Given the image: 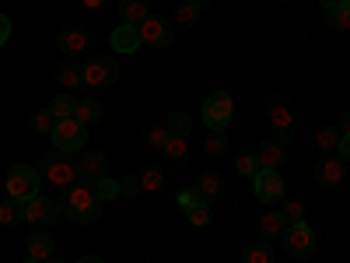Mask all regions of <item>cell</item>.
<instances>
[{
  "label": "cell",
  "mask_w": 350,
  "mask_h": 263,
  "mask_svg": "<svg viewBox=\"0 0 350 263\" xmlns=\"http://www.w3.org/2000/svg\"><path fill=\"white\" fill-rule=\"evenodd\" d=\"M165 162H175V165H186V158H189V137H168V144H165Z\"/></svg>",
  "instance_id": "cell-26"
},
{
  "label": "cell",
  "mask_w": 350,
  "mask_h": 263,
  "mask_svg": "<svg viewBox=\"0 0 350 263\" xmlns=\"http://www.w3.org/2000/svg\"><path fill=\"white\" fill-rule=\"evenodd\" d=\"M81 74H84L88 88H109V84H116V77H120V67H116L112 56H92V60L81 67Z\"/></svg>",
  "instance_id": "cell-10"
},
{
  "label": "cell",
  "mask_w": 350,
  "mask_h": 263,
  "mask_svg": "<svg viewBox=\"0 0 350 263\" xmlns=\"http://www.w3.org/2000/svg\"><path fill=\"white\" fill-rule=\"evenodd\" d=\"M203 151H207L211 158L228 155V134H224V130H211L207 137H203Z\"/></svg>",
  "instance_id": "cell-31"
},
{
  "label": "cell",
  "mask_w": 350,
  "mask_h": 263,
  "mask_svg": "<svg viewBox=\"0 0 350 263\" xmlns=\"http://www.w3.org/2000/svg\"><path fill=\"white\" fill-rule=\"evenodd\" d=\"M60 218H64V211H60V203H56V200H49L42 193H36L32 200H25V221L32 228H49Z\"/></svg>",
  "instance_id": "cell-7"
},
{
  "label": "cell",
  "mask_w": 350,
  "mask_h": 263,
  "mask_svg": "<svg viewBox=\"0 0 350 263\" xmlns=\"http://www.w3.org/2000/svg\"><path fill=\"white\" fill-rule=\"evenodd\" d=\"M343 179H347V162H343L340 151L336 155H323L315 162V186L336 190V186H343Z\"/></svg>",
  "instance_id": "cell-9"
},
{
  "label": "cell",
  "mask_w": 350,
  "mask_h": 263,
  "mask_svg": "<svg viewBox=\"0 0 350 263\" xmlns=\"http://www.w3.org/2000/svg\"><path fill=\"white\" fill-rule=\"evenodd\" d=\"M56 46L64 49V56H81L88 49V32L81 25H67V28H60V36H56Z\"/></svg>",
  "instance_id": "cell-15"
},
{
  "label": "cell",
  "mask_w": 350,
  "mask_h": 263,
  "mask_svg": "<svg viewBox=\"0 0 350 263\" xmlns=\"http://www.w3.org/2000/svg\"><path fill=\"white\" fill-rule=\"evenodd\" d=\"M196 193H200V200H207V203H214V200H221L224 197V179L217 172H203L200 179H196V186H193Z\"/></svg>",
  "instance_id": "cell-19"
},
{
  "label": "cell",
  "mask_w": 350,
  "mask_h": 263,
  "mask_svg": "<svg viewBox=\"0 0 350 263\" xmlns=\"http://www.w3.org/2000/svg\"><path fill=\"white\" fill-rule=\"evenodd\" d=\"M273 140L280 144V148H287V144L295 140V130H277V134H273Z\"/></svg>",
  "instance_id": "cell-41"
},
{
  "label": "cell",
  "mask_w": 350,
  "mask_h": 263,
  "mask_svg": "<svg viewBox=\"0 0 350 263\" xmlns=\"http://www.w3.org/2000/svg\"><path fill=\"white\" fill-rule=\"evenodd\" d=\"M28 127H32L36 134H53V130H56V116H53L49 109H39V112H32Z\"/></svg>",
  "instance_id": "cell-34"
},
{
  "label": "cell",
  "mask_w": 350,
  "mask_h": 263,
  "mask_svg": "<svg viewBox=\"0 0 350 263\" xmlns=\"http://www.w3.org/2000/svg\"><path fill=\"white\" fill-rule=\"evenodd\" d=\"M140 175H123L120 179V197H140Z\"/></svg>",
  "instance_id": "cell-39"
},
{
  "label": "cell",
  "mask_w": 350,
  "mask_h": 263,
  "mask_svg": "<svg viewBox=\"0 0 350 263\" xmlns=\"http://www.w3.org/2000/svg\"><path fill=\"white\" fill-rule=\"evenodd\" d=\"M340 155H343V162H350V134L340 137Z\"/></svg>",
  "instance_id": "cell-43"
},
{
  "label": "cell",
  "mask_w": 350,
  "mask_h": 263,
  "mask_svg": "<svg viewBox=\"0 0 350 263\" xmlns=\"http://www.w3.org/2000/svg\"><path fill=\"white\" fill-rule=\"evenodd\" d=\"M284 231H287V218H284L280 211H267V214L256 221V236H259V239H267V242L280 239Z\"/></svg>",
  "instance_id": "cell-17"
},
{
  "label": "cell",
  "mask_w": 350,
  "mask_h": 263,
  "mask_svg": "<svg viewBox=\"0 0 350 263\" xmlns=\"http://www.w3.org/2000/svg\"><path fill=\"white\" fill-rule=\"evenodd\" d=\"M42 186V172L36 165H11L8 172V197L14 200H32Z\"/></svg>",
  "instance_id": "cell-4"
},
{
  "label": "cell",
  "mask_w": 350,
  "mask_h": 263,
  "mask_svg": "<svg viewBox=\"0 0 350 263\" xmlns=\"http://www.w3.org/2000/svg\"><path fill=\"white\" fill-rule=\"evenodd\" d=\"M109 42H112V49H116V53H137V49L144 46L140 28H137V25H123V21H120V28H112Z\"/></svg>",
  "instance_id": "cell-14"
},
{
  "label": "cell",
  "mask_w": 350,
  "mask_h": 263,
  "mask_svg": "<svg viewBox=\"0 0 350 263\" xmlns=\"http://www.w3.org/2000/svg\"><path fill=\"white\" fill-rule=\"evenodd\" d=\"M77 175H81V183H98L109 175V158L105 151H84L77 158Z\"/></svg>",
  "instance_id": "cell-13"
},
{
  "label": "cell",
  "mask_w": 350,
  "mask_h": 263,
  "mask_svg": "<svg viewBox=\"0 0 350 263\" xmlns=\"http://www.w3.org/2000/svg\"><path fill=\"white\" fill-rule=\"evenodd\" d=\"M165 127H168L172 137H189V130H193V116H189V112H172L168 120H165Z\"/></svg>",
  "instance_id": "cell-32"
},
{
  "label": "cell",
  "mask_w": 350,
  "mask_h": 263,
  "mask_svg": "<svg viewBox=\"0 0 350 263\" xmlns=\"http://www.w3.org/2000/svg\"><path fill=\"white\" fill-rule=\"evenodd\" d=\"M347 4H350V0H347Z\"/></svg>",
  "instance_id": "cell-50"
},
{
  "label": "cell",
  "mask_w": 350,
  "mask_h": 263,
  "mask_svg": "<svg viewBox=\"0 0 350 263\" xmlns=\"http://www.w3.org/2000/svg\"><path fill=\"white\" fill-rule=\"evenodd\" d=\"M25 263H39V260H32V256H28V260H25Z\"/></svg>",
  "instance_id": "cell-49"
},
{
  "label": "cell",
  "mask_w": 350,
  "mask_h": 263,
  "mask_svg": "<svg viewBox=\"0 0 350 263\" xmlns=\"http://www.w3.org/2000/svg\"><path fill=\"white\" fill-rule=\"evenodd\" d=\"M81 4H84L88 11H98V8H102V0H81Z\"/></svg>",
  "instance_id": "cell-45"
},
{
  "label": "cell",
  "mask_w": 350,
  "mask_h": 263,
  "mask_svg": "<svg viewBox=\"0 0 350 263\" xmlns=\"http://www.w3.org/2000/svg\"><path fill=\"white\" fill-rule=\"evenodd\" d=\"M49 137H53V148H56V151L74 155V151H84V144H88V127H81L74 116H67V120H56V130H53Z\"/></svg>",
  "instance_id": "cell-5"
},
{
  "label": "cell",
  "mask_w": 350,
  "mask_h": 263,
  "mask_svg": "<svg viewBox=\"0 0 350 263\" xmlns=\"http://www.w3.org/2000/svg\"><path fill=\"white\" fill-rule=\"evenodd\" d=\"M336 130H340V137H343V134H350V112H343V116H340V127H336Z\"/></svg>",
  "instance_id": "cell-44"
},
{
  "label": "cell",
  "mask_w": 350,
  "mask_h": 263,
  "mask_svg": "<svg viewBox=\"0 0 350 263\" xmlns=\"http://www.w3.org/2000/svg\"><path fill=\"white\" fill-rule=\"evenodd\" d=\"M256 158H259V168H280V165L287 162V148H280L273 137H267V140L259 144Z\"/></svg>",
  "instance_id": "cell-18"
},
{
  "label": "cell",
  "mask_w": 350,
  "mask_h": 263,
  "mask_svg": "<svg viewBox=\"0 0 350 263\" xmlns=\"http://www.w3.org/2000/svg\"><path fill=\"white\" fill-rule=\"evenodd\" d=\"M74 105H77V102H74V99H70V95L64 92V95H56V99H53V102H49L46 109H49V112L56 116V120H67V116H74Z\"/></svg>",
  "instance_id": "cell-35"
},
{
  "label": "cell",
  "mask_w": 350,
  "mask_h": 263,
  "mask_svg": "<svg viewBox=\"0 0 350 263\" xmlns=\"http://www.w3.org/2000/svg\"><path fill=\"white\" fill-rule=\"evenodd\" d=\"M77 263H105V260H102V256H81Z\"/></svg>",
  "instance_id": "cell-46"
},
{
  "label": "cell",
  "mask_w": 350,
  "mask_h": 263,
  "mask_svg": "<svg viewBox=\"0 0 350 263\" xmlns=\"http://www.w3.org/2000/svg\"><path fill=\"white\" fill-rule=\"evenodd\" d=\"M21 221H25V200L8 197L4 203H0V225H4V228H14V225H21Z\"/></svg>",
  "instance_id": "cell-25"
},
{
  "label": "cell",
  "mask_w": 350,
  "mask_h": 263,
  "mask_svg": "<svg viewBox=\"0 0 350 263\" xmlns=\"http://www.w3.org/2000/svg\"><path fill=\"white\" fill-rule=\"evenodd\" d=\"M319 4H323V8L329 11V8H336V4H340V0H319Z\"/></svg>",
  "instance_id": "cell-47"
},
{
  "label": "cell",
  "mask_w": 350,
  "mask_h": 263,
  "mask_svg": "<svg viewBox=\"0 0 350 263\" xmlns=\"http://www.w3.org/2000/svg\"><path fill=\"white\" fill-rule=\"evenodd\" d=\"M280 214L287 218V225H295V221H305V203H301V200H287Z\"/></svg>",
  "instance_id": "cell-38"
},
{
  "label": "cell",
  "mask_w": 350,
  "mask_h": 263,
  "mask_svg": "<svg viewBox=\"0 0 350 263\" xmlns=\"http://www.w3.org/2000/svg\"><path fill=\"white\" fill-rule=\"evenodd\" d=\"M168 127L161 123V127H148V130H144V137H140V144H144V148H151V151H165V144H168Z\"/></svg>",
  "instance_id": "cell-29"
},
{
  "label": "cell",
  "mask_w": 350,
  "mask_h": 263,
  "mask_svg": "<svg viewBox=\"0 0 350 263\" xmlns=\"http://www.w3.org/2000/svg\"><path fill=\"white\" fill-rule=\"evenodd\" d=\"M267 120L273 130H295V102L287 95H270L267 99Z\"/></svg>",
  "instance_id": "cell-12"
},
{
  "label": "cell",
  "mask_w": 350,
  "mask_h": 263,
  "mask_svg": "<svg viewBox=\"0 0 350 263\" xmlns=\"http://www.w3.org/2000/svg\"><path fill=\"white\" fill-rule=\"evenodd\" d=\"M165 183H168V175H165V168H148V172H140V190L144 193H158V190H165Z\"/></svg>",
  "instance_id": "cell-30"
},
{
  "label": "cell",
  "mask_w": 350,
  "mask_h": 263,
  "mask_svg": "<svg viewBox=\"0 0 350 263\" xmlns=\"http://www.w3.org/2000/svg\"><path fill=\"white\" fill-rule=\"evenodd\" d=\"M175 203H179V208H183V211H189V208H193V203H200V193H196V190H183L179 197H175Z\"/></svg>",
  "instance_id": "cell-40"
},
{
  "label": "cell",
  "mask_w": 350,
  "mask_h": 263,
  "mask_svg": "<svg viewBox=\"0 0 350 263\" xmlns=\"http://www.w3.org/2000/svg\"><path fill=\"white\" fill-rule=\"evenodd\" d=\"M203 11H207V0H183V4L175 8V25H179V28H193L203 18Z\"/></svg>",
  "instance_id": "cell-21"
},
{
  "label": "cell",
  "mask_w": 350,
  "mask_h": 263,
  "mask_svg": "<svg viewBox=\"0 0 350 263\" xmlns=\"http://www.w3.org/2000/svg\"><path fill=\"white\" fill-rule=\"evenodd\" d=\"M102 208H105V200H98L95 186L92 183H74L67 193H64V203H60V211L67 221L74 225H92L102 218Z\"/></svg>",
  "instance_id": "cell-1"
},
{
  "label": "cell",
  "mask_w": 350,
  "mask_h": 263,
  "mask_svg": "<svg viewBox=\"0 0 350 263\" xmlns=\"http://www.w3.org/2000/svg\"><path fill=\"white\" fill-rule=\"evenodd\" d=\"M231 116H235V99H231L228 92L207 95V102H203V109H200V120H203L207 130H228Z\"/></svg>",
  "instance_id": "cell-3"
},
{
  "label": "cell",
  "mask_w": 350,
  "mask_h": 263,
  "mask_svg": "<svg viewBox=\"0 0 350 263\" xmlns=\"http://www.w3.org/2000/svg\"><path fill=\"white\" fill-rule=\"evenodd\" d=\"M235 172H239V175H245V179H252V175L259 172V158H256V151L239 155V158H235Z\"/></svg>",
  "instance_id": "cell-36"
},
{
  "label": "cell",
  "mask_w": 350,
  "mask_h": 263,
  "mask_svg": "<svg viewBox=\"0 0 350 263\" xmlns=\"http://www.w3.org/2000/svg\"><path fill=\"white\" fill-rule=\"evenodd\" d=\"M140 28V39L148 42V46H172L175 42V28H172V21L168 18H161V14H148V21H140L137 25Z\"/></svg>",
  "instance_id": "cell-11"
},
{
  "label": "cell",
  "mask_w": 350,
  "mask_h": 263,
  "mask_svg": "<svg viewBox=\"0 0 350 263\" xmlns=\"http://www.w3.org/2000/svg\"><path fill=\"white\" fill-rule=\"evenodd\" d=\"M252 190L259 203H280L284 200V175L280 168H259L252 175Z\"/></svg>",
  "instance_id": "cell-8"
},
{
  "label": "cell",
  "mask_w": 350,
  "mask_h": 263,
  "mask_svg": "<svg viewBox=\"0 0 350 263\" xmlns=\"http://www.w3.org/2000/svg\"><path fill=\"white\" fill-rule=\"evenodd\" d=\"M28 256L32 260H39V263H46V260H53V239H49V231L46 228H36L32 236H28Z\"/></svg>",
  "instance_id": "cell-20"
},
{
  "label": "cell",
  "mask_w": 350,
  "mask_h": 263,
  "mask_svg": "<svg viewBox=\"0 0 350 263\" xmlns=\"http://www.w3.org/2000/svg\"><path fill=\"white\" fill-rule=\"evenodd\" d=\"M242 263H277V253L267 239H256L242 249Z\"/></svg>",
  "instance_id": "cell-23"
},
{
  "label": "cell",
  "mask_w": 350,
  "mask_h": 263,
  "mask_svg": "<svg viewBox=\"0 0 350 263\" xmlns=\"http://www.w3.org/2000/svg\"><path fill=\"white\" fill-rule=\"evenodd\" d=\"M8 39H11V21H8L4 14H0V46H4Z\"/></svg>",
  "instance_id": "cell-42"
},
{
  "label": "cell",
  "mask_w": 350,
  "mask_h": 263,
  "mask_svg": "<svg viewBox=\"0 0 350 263\" xmlns=\"http://www.w3.org/2000/svg\"><path fill=\"white\" fill-rule=\"evenodd\" d=\"M46 263H64V260H56V256H53V260H46Z\"/></svg>",
  "instance_id": "cell-48"
},
{
  "label": "cell",
  "mask_w": 350,
  "mask_h": 263,
  "mask_svg": "<svg viewBox=\"0 0 350 263\" xmlns=\"http://www.w3.org/2000/svg\"><path fill=\"white\" fill-rule=\"evenodd\" d=\"M95 186V193H98V200H112V197H120V179H98V183H92Z\"/></svg>",
  "instance_id": "cell-37"
},
{
  "label": "cell",
  "mask_w": 350,
  "mask_h": 263,
  "mask_svg": "<svg viewBox=\"0 0 350 263\" xmlns=\"http://www.w3.org/2000/svg\"><path fill=\"white\" fill-rule=\"evenodd\" d=\"M56 81H60V88L64 92H70V88H77V84H84V74H81V67L77 64H60L56 67Z\"/></svg>",
  "instance_id": "cell-28"
},
{
  "label": "cell",
  "mask_w": 350,
  "mask_h": 263,
  "mask_svg": "<svg viewBox=\"0 0 350 263\" xmlns=\"http://www.w3.org/2000/svg\"><path fill=\"white\" fill-rule=\"evenodd\" d=\"M36 168L42 172V179L49 183V186H56V190H70L74 183H81V175H77V162H70L64 151H46V155H39V162H36Z\"/></svg>",
  "instance_id": "cell-2"
},
{
  "label": "cell",
  "mask_w": 350,
  "mask_h": 263,
  "mask_svg": "<svg viewBox=\"0 0 350 263\" xmlns=\"http://www.w3.org/2000/svg\"><path fill=\"white\" fill-rule=\"evenodd\" d=\"M312 148H315L319 155H336V151H340V130H336V127H319V130L312 134Z\"/></svg>",
  "instance_id": "cell-22"
},
{
  "label": "cell",
  "mask_w": 350,
  "mask_h": 263,
  "mask_svg": "<svg viewBox=\"0 0 350 263\" xmlns=\"http://www.w3.org/2000/svg\"><path fill=\"white\" fill-rule=\"evenodd\" d=\"M74 120L81 123V127H95V123H102L105 120V105L98 102V99H77V105H74Z\"/></svg>",
  "instance_id": "cell-16"
},
{
  "label": "cell",
  "mask_w": 350,
  "mask_h": 263,
  "mask_svg": "<svg viewBox=\"0 0 350 263\" xmlns=\"http://www.w3.org/2000/svg\"><path fill=\"white\" fill-rule=\"evenodd\" d=\"M148 0H120V21L123 25H140L148 21Z\"/></svg>",
  "instance_id": "cell-24"
},
{
  "label": "cell",
  "mask_w": 350,
  "mask_h": 263,
  "mask_svg": "<svg viewBox=\"0 0 350 263\" xmlns=\"http://www.w3.org/2000/svg\"><path fill=\"white\" fill-rule=\"evenodd\" d=\"M326 25L333 28V32H350V4L347 0H340L336 8L326 11Z\"/></svg>",
  "instance_id": "cell-27"
},
{
  "label": "cell",
  "mask_w": 350,
  "mask_h": 263,
  "mask_svg": "<svg viewBox=\"0 0 350 263\" xmlns=\"http://www.w3.org/2000/svg\"><path fill=\"white\" fill-rule=\"evenodd\" d=\"M280 239H284V249H287L291 260H308V256L315 253V228H312L308 221L287 225V231H284Z\"/></svg>",
  "instance_id": "cell-6"
},
{
  "label": "cell",
  "mask_w": 350,
  "mask_h": 263,
  "mask_svg": "<svg viewBox=\"0 0 350 263\" xmlns=\"http://www.w3.org/2000/svg\"><path fill=\"white\" fill-rule=\"evenodd\" d=\"M186 218H189L193 228H207V225L214 221V211H211V203H207V200H200V203H193V208L186 211Z\"/></svg>",
  "instance_id": "cell-33"
}]
</instances>
